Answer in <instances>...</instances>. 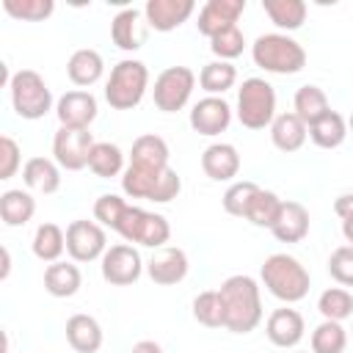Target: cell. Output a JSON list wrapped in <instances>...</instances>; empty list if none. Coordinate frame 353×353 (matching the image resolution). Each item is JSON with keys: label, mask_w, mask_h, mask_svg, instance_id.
<instances>
[{"label": "cell", "mask_w": 353, "mask_h": 353, "mask_svg": "<svg viewBox=\"0 0 353 353\" xmlns=\"http://www.w3.org/2000/svg\"><path fill=\"white\" fill-rule=\"evenodd\" d=\"M334 212H336L342 221H345V218H353V190L336 196V201H334Z\"/></svg>", "instance_id": "f6af8a7d"}, {"label": "cell", "mask_w": 353, "mask_h": 353, "mask_svg": "<svg viewBox=\"0 0 353 353\" xmlns=\"http://www.w3.org/2000/svg\"><path fill=\"white\" fill-rule=\"evenodd\" d=\"M110 39L119 50L132 52L143 44V30H141V11L138 8H124L113 17L110 22Z\"/></svg>", "instance_id": "d4e9b609"}, {"label": "cell", "mask_w": 353, "mask_h": 353, "mask_svg": "<svg viewBox=\"0 0 353 353\" xmlns=\"http://www.w3.org/2000/svg\"><path fill=\"white\" fill-rule=\"evenodd\" d=\"M88 168L99 179L119 176V174H124V152L110 141H97L91 149V157H88Z\"/></svg>", "instance_id": "1f68e13d"}, {"label": "cell", "mask_w": 353, "mask_h": 353, "mask_svg": "<svg viewBox=\"0 0 353 353\" xmlns=\"http://www.w3.org/2000/svg\"><path fill=\"white\" fill-rule=\"evenodd\" d=\"M22 157H19V143L11 135L0 138V179H11L19 168Z\"/></svg>", "instance_id": "ee69618b"}, {"label": "cell", "mask_w": 353, "mask_h": 353, "mask_svg": "<svg viewBox=\"0 0 353 353\" xmlns=\"http://www.w3.org/2000/svg\"><path fill=\"white\" fill-rule=\"evenodd\" d=\"M201 171L212 179V182H229L240 174V152L232 143H210L201 152Z\"/></svg>", "instance_id": "d6986e66"}, {"label": "cell", "mask_w": 353, "mask_h": 353, "mask_svg": "<svg viewBox=\"0 0 353 353\" xmlns=\"http://www.w3.org/2000/svg\"><path fill=\"white\" fill-rule=\"evenodd\" d=\"M124 207H127V201H124L121 196H116V193H102V196L94 201V218H97L102 226L113 229L116 221H119V215L124 212Z\"/></svg>", "instance_id": "7bdbcfd3"}, {"label": "cell", "mask_w": 353, "mask_h": 353, "mask_svg": "<svg viewBox=\"0 0 353 353\" xmlns=\"http://www.w3.org/2000/svg\"><path fill=\"white\" fill-rule=\"evenodd\" d=\"M55 116L61 127L88 130V124L97 119V97L91 91H66L55 105Z\"/></svg>", "instance_id": "2e32d148"}, {"label": "cell", "mask_w": 353, "mask_h": 353, "mask_svg": "<svg viewBox=\"0 0 353 353\" xmlns=\"http://www.w3.org/2000/svg\"><path fill=\"white\" fill-rule=\"evenodd\" d=\"M218 292L223 303V328L232 334H251L262 320V295L256 279L245 273L229 276Z\"/></svg>", "instance_id": "6da1fadb"}, {"label": "cell", "mask_w": 353, "mask_h": 353, "mask_svg": "<svg viewBox=\"0 0 353 353\" xmlns=\"http://www.w3.org/2000/svg\"><path fill=\"white\" fill-rule=\"evenodd\" d=\"M270 232L279 243H301L309 234V210L301 201H284Z\"/></svg>", "instance_id": "ffe728a7"}, {"label": "cell", "mask_w": 353, "mask_h": 353, "mask_svg": "<svg viewBox=\"0 0 353 353\" xmlns=\"http://www.w3.org/2000/svg\"><path fill=\"white\" fill-rule=\"evenodd\" d=\"M251 58L273 74H298L306 66V50L287 33H262L251 44Z\"/></svg>", "instance_id": "3957f363"}, {"label": "cell", "mask_w": 353, "mask_h": 353, "mask_svg": "<svg viewBox=\"0 0 353 353\" xmlns=\"http://www.w3.org/2000/svg\"><path fill=\"white\" fill-rule=\"evenodd\" d=\"M347 331L336 320H323L312 331V353H345Z\"/></svg>", "instance_id": "8d00e7d4"}, {"label": "cell", "mask_w": 353, "mask_h": 353, "mask_svg": "<svg viewBox=\"0 0 353 353\" xmlns=\"http://www.w3.org/2000/svg\"><path fill=\"white\" fill-rule=\"evenodd\" d=\"M130 163L143 165V168H165L168 165V143L160 135L146 132V135L135 138V143L130 149Z\"/></svg>", "instance_id": "f546056e"}, {"label": "cell", "mask_w": 353, "mask_h": 353, "mask_svg": "<svg viewBox=\"0 0 353 353\" xmlns=\"http://www.w3.org/2000/svg\"><path fill=\"white\" fill-rule=\"evenodd\" d=\"M83 284V276H80V268L72 265V262H52L47 265L44 270V290L52 295V298H72Z\"/></svg>", "instance_id": "484cf974"}, {"label": "cell", "mask_w": 353, "mask_h": 353, "mask_svg": "<svg viewBox=\"0 0 353 353\" xmlns=\"http://www.w3.org/2000/svg\"><path fill=\"white\" fill-rule=\"evenodd\" d=\"M234 80H237V69L229 61H210L199 72V85L210 97H221L223 91H229L234 85Z\"/></svg>", "instance_id": "836d02e7"}, {"label": "cell", "mask_w": 353, "mask_h": 353, "mask_svg": "<svg viewBox=\"0 0 353 353\" xmlns=\"http://www.w3.org/2000/svg\"><path fill=\"white\" fill-rule=\"evenodd\" d=\"M317 312L323 314V320H336V323L353 317V292L345 287L323 290L317 298Z\"/></svg>", "instance_id": "d590c367"}, {"label": "cell", "mask_w": 353, "mask_h": 353, "mask_svg": "<svg viewBox=\"0 0 353 353\" xmlns=\"http://www.w3.org/2000/svg\"><path fill=\"white\" fill-rule=\"evenodd\" d=\"M306 135H309V127L295 113H276V119L270 124V141L279 152H284V154L298 152L306 143Z\"/></svg>", "instance_id": "7402d4cb"}, {"label": "cell", "mask_w": 353, "mask_h": 353, "mask_svg": "<svg viewBox=\"0 0 353 353\" xmlns=\"http://www.w3.org/2000/svg\"><path fill=\"white\" fill-rule=\"evenodd\" d=\"M292 108H295L292 113H295L306 127H309V124H314L320 116H325V113L331 110L325 91H323L320 85H312V83H306V85H301V88L295 91Z\"/></svg>", "instance_id": "83f0119b"}, {"label": "cell", "mask_w": 353, "mask_h": 353, "mask_svg": "<svg viewBox=\"0 0 353 353\" xmlns=\"http://www.w3.org/2000/svg\"><path fill=\"white\" fill-rule=\"evenodd\" d=\"M243 47H245V36L237 25L226 28L210 39V50H212V55H218V61H232V58L243 55Z\"/></svg>", "instance_id": "60d3db41"}, {"label": "cell", "mask_w": 353, "mask_h": 353, "mask_svg": "<svg viewBox=\"0 0 353 353\" xmlns=\"http://www.w3.org/2000/svg\"><path fill=\"white\" fill-rule=\"evenodd\" d=\"M232 124V108L223 97H204L190 108V127L199 135H221Z\"/></svg>", "instance_id": "5bb4252c"}, {"label": "cell", "mask_w": 353, "mask_h": 353, "mask_svg": "<svg viewBox=\"0 0 353 353\" xmlns=\"http://www.w3.org/2000/svg\"><path fill=\"white\" fill-rule=\"evenodd\" d=\"M130 353H163V347H160L157 342H152V339H141V342L132 345Z\"/></svg>", "instance_id": "bcb514c9"}, {"label": "cell", "mask_w": 353, "mask_h": 353, "mask_svg": "<svg viewBox=\"0 0 353 353\" xmlns=\"http://www.w3.org/2000/svg\"><path fill=\"white\" fill-rule=\"evenodd\" d=\"M94 135L88 130H74V127H61L52 135V157L61 168L66 171H80L88 165L91 149H94Z\"/></svg>", "instance_id": "8fae6325"}, {"label": "cell", "mask_w": 353, "mask_h": 353, "mask_svg": "<svg viewBox=\"0 0 353 353\" xmlns=\"http://www.w3.org/2000/svg\"><path fill=\"white\" fill-rule=\"evenodd\" d=\"M146 88H149L146 63L135 58H124L110 69V77L105 83V99L113 110H132L141 105Z\"/></svg>", "instance_id": "5b68a950"}, {"label": "cell", "mask_w": 353, "mask_h": 353, "mask_svg": "<svg viewBox=\"0 0 353 353\" xmlns=\"http://www.w3.org/2000/svg\"><path fill=\"white\" fill-rule=\"evenodd\" d=\"M309 138L314 146L320 149H336L345 143L347 138V121L336 113V110H328L325 116H320L314 124H309Z\"/></svg>", "instance_id": "f1b7e54d"}, {"label": "cell", "mask_w": 353, "mask_h": 353, "mask_svg": "<svg viewBox=\"0 0 353 353\" xmlns=\"http://www.w3.org/2000/svg\"><path fill=\"white\" fill-rule=\"evenodd\" d=\"M66 342L77 353H97L102 347V325L91 314H72L66 320Z\"/></svg>", "instance_id": "44dd1931"}, {"label": "cell", "mask_w": 353, "mask_h": 353, "mask_svg": "<svg viewBox=\"0 0 353 353\" xmlns=\"http://www.w3.org/2000/svg\"><path fill=\"white\" fill-rule=\"evenodd\" d=\"M113 232H119L127 243H138V245H146V248H163L171 237V226L165 221V215L160 212H146L135 204H127L124 212L119 215Z\"/></svg>", "instance_id": "ba28073f"}, {"label": "cell", "mask_w": 353, "mask_h": 353, "mask_svg": "<svg viewBox=\"0 0 353 353\" xmlns=\"http://www.w3.org/2000/svg\"><path fill=\"white\" fill-rule=\"evenodd\" d=\"M193 317L207 328H223V303L218 290H204L193 298Z\"/></svg>", "instance_id": "74e56055"}, {"label": "cell", "mask_w": 353, "mask_h": 353, "mask_svg": "<svg viewBox=\"0 0 353 353\" xmlns=\"http://www.w3.org/2000/svg\"><path fill=\"white\" fill-rule=\"evenodd\" d=\"M108 251V234L94 221H72L66 226V254L74 262H94L102 259Z\"/></svg>", "instance_id": "7c38bea8"}, {"label": "cell", "mask_w": 353, "mask_h": 353, "mask_svg": "<svg viewBox=\"0 0 353 353\" xmlns=\"http://www.w3.org/2000/svg\"><path fill=\"white\" fill-rule=\"evenodd\" d=\"M8 91H11L14 113L19 119L36 121V119H41V116H47L52 110V91H50L47 80L36 69L14 72L11 83H8Z\"/></svg>", "instance_id": "8992f818"}, {"label": "cell", "mask_w": 353, "mask_h": 353, "mask_svg": "<svg viewBox=\"0 0 353 353\" xmlns=\"http://www.w3.org/2000/svg\"><path fill=\"white\" fill-rule=\"evenodd\" d=\"M256 190H259V185L256 182H248V179L229 185L226 193H223V199H221L223 201V210L229 215H234V218H245V210H248L251 199L256 196Z\"/></svg>", "instance_id": "ab89813d"}, {"label": "cell", "mask_w": 353, "mask_h": 353, "mask_svg": "<svg viewBox=\"0 0 353 353\" xmlns=\"http://www.w3.org/2000/svg\"><path fill=\"white\" fill-rule=\"evenodd\" d=\"M295 353H303V350H295Z\"/></svg>", "instance_id": "816d5d0a"}, {"label": "cell", "mask_w": 353, "mask_h": 353, "mask_svg": "<svg viewBox=\"0 0 353 353\" xmlns=\"http://www.w3.org/2000/svg\"><path fill=\"white\" fill-rule=\"evenodd\" d=\"M36 212V199L22 190V188H11L0 196V218L6 226H25Z\"/></svg>", "instance_id": "4316f807"}, {"label": "cell", "mask_w": 353, "mask_h": 353, "mask_svg": "<svg viewBox=\"0 0 353 353\" xmlns=\"http://www.w3.org/2000/svg\"><path fill=\"white\" fill-rule=\"evenodd\" d=\"M303 331H306V325H303L301 312H295V309H290V306L273 309L270 317H268V323H265L268 339H270L276 347H284V350H287V347H295V345L303 339Z\"/></svg>", "instance_id": "ac0fdd59"}, {"label": "cell", "mask_w": 353, "mask_h": 353, "mask_svg": "<svg viewBox=\"0 0 353 353\" xmlns=\"http://www.w3.org/2000/svg\"><path fill=\"white\" fill-rule=\"evenodd\" d=\"M105 72V61L97 50L91 47H80L69 55V63H66V74L74 85L85 88V85H94Z\"/></svg>", "instance_id": "603a6c76"}, {"label": "cell", "mask_w": 353, "mask_h": 353, "mask_svg": "<svg viewBox=\"0 0 353 353\" xmlns=\"http://www.w3.org/2000/svg\"><path fill=\"white\" fill-rule=\"evenodd\" d=\"M22 182L36 193H55L61 188V168L50 157H30L22 165Z\"/></svg>", "instance_id": "cb8c5ba5"}, {"label": "cell", "mask_w": 353, "mask_h": 353, "mask_svg": "<svg viewBox=\"0 0 353 353\" xmlns=\"http://www.w3.org/2000/svg\"><path fill=\"white\" fill-rule=\"evenodd\" d=\"M342 234H345L347 245H353V218H345L342 221Z\"/></svg>", "instance_id": "7dc6e473"}, {"label": "cell", "mask_w": 353, "mask_h": 353, "mask_svg": "<svg viewBox=\"0 0 353 353\" xmlns=\"http://www.w3.org/2000/svg\"><path fill=\"white\" fill-rule=\"evenodd\" d=\"M347 127H350V132H353V113H350V119H347Z\"/></svg>", "instance_id": "681fc988"}, {"label": "cell", "mask_w": 353, "mask_h": 353, "mask_svg": "<svg viewBox=\"0 0 353 353\" xmlns=\"http://www.w3.org/2000/svg\"><path fill=\"white\" fill-rule=\"evenodd\" d=\"M281 204H284V201H281L273 190L259 188L256 196L251 199L248 210H245V221H251V223L259 226V229H273V223H276V218H279V212H281Z\"/></svg>", "instance_id": "e575fe53"}, {"label": "cell", "mask_w": 353, "mask_h": 353, "mask_svg": "<svg viewBox=\"0 0 353 353\" xmlns=\"http://www.w3.org/2000/svg\"><path fill=\"white\" fill-rule=\"evenodd\" d=\"M237 119L248 130H265L276 119V91L265 77H248L237 88Z\"/></svg>", "instance_id": "52a82bcc"}, {"label": "cell", "mask_w": 353, "mask_h": 353, "mask_svg": "<svg viewBox=\"0 0 353 353\" xmlns=\"http://www.w3.org/2000/svg\"><path fill=\"white\" fill-rule=\"evenodd\" d=\"M188 254L176 245H163L152 254V259L146 262V273L154 284L160 287H171V284H179L185 276H188Z\"/></svg>", "instance_id": "9a60e30c"}, {"label": "cell", "mask_w": 353, "mask_h": 353, "mask_svg": "<svg viewBox=\"0 0 353 353\" xmlns=\"http://www.w3.org/2000/svg\"><path fill=\"white\" fill-rule=\"evenodd\" d=\"M259 276L268 292L284 303H298L301 298H306L309 284H312L309 270L290 254H270L262 262Z\"/></svg>", "instance_id": "7a4b0ae2"}, {"label": "cell", "mask_w": 353, "mask_h": 353, "mask_svg": "<svg viewBox=\"0 0 353 353\" xmlns=\"http://www.w3.org/2000/svg\"><path fill=\"white\" fill-rule=\"evenodd\" d=\"M262 11L281 30H298L306 22V3L303 0H262Z\"/></svg>", "instance_id": "4dcf8cb0"}, {"label": "cell", "mask_w": 353, "mask_h": 353, "mask_svg": "<svg viewBox=\"0 0 353 353\" xmlns=\"http://www.w3.org/2000/svg\"><path fill=\"white\" fill-rule=\"evenodd\" d=\"M3 8L8 17L22 22H41L55 11L52 0H3Z\"/></svg>", "instance_id": "f35d334b"}, {"label": "cell", "mask_w": 353, "mask_h": 353, "mask_svg": "<svg viewBox=\"0 0 353 353\" xmlns=\"http://www.w3.org/2000/svg\"><path fill=\"white\" fill-rule=\"evenodd\" d=\"M36 259L41 262H58V256L66 251V232L58 226V223H41L33 234V243H30Z\"/></svg>", "instance_id": "d6a6232c"}, {"label": "cell", "mask_w": 353, "mask_h": 353, "mask_svg": "<svg viewBox=\"0 0 353 353\" xmlns=\"http://www.w3.org/2000/svg\"><path fill=\"white\" fill-rule=\"evenodd\" d=\"M328 273L336 284L353 287V245H339L328 256Z\"/></svg>", "instance_id": "b9f144b4"}, {"label": "cell", "mask_w": 353, "mask_h": 353, "mask_svg": "<svg viewBox=\"0 0 353 353\" xmlns=\"http://www.w3.org/2000/svg\"><path fill=\"white\" fill-rule=\"evenodd\" d=\"M243 11H245V0H207V3L199 8V22H196V28H199L201 36L212 39V36H218L221 30L234 28L237 19L243 17Z\"/></svg>", "instance_id": "4fadbf2b"}, {"label": "cell", "mask_w": 353, "mask_h": 353, "mask_svg": "<svg viewBox=\"0 0 353 353\" xmlns=\"http://www.w3.org/2000/svg\"><path fill=\"white\" fill-rule=\"evenodd\" d=\"M8 270H11V254H8V248H3V279H8Z\"/></svg>", "instance_id": "c3c4849f"}, {"label": "cell", "mask_w": 353, "mask_h": 353, "mask_svg": "<svg viewBox=\"0 0 353 353\" xmlns=\"http://www.w3.org/2000/svg\"><path fill=\"white\" fill-rule=\"evenodd\" d=\"M3 353H11V350H8V342H6V350H3Z\"/></svg>", "instance_id": "f907efd6"}, {"label": "cell", "mask_w": 353, "mask_h": 353, "mask_svg": "<svg viewBox=\"0 0 353 353\" xmlns=\"http://www.w3.org/2000/svg\"><path fill=\"white\" fill-rule=\"evenodd\" d=\"M193 88H196V74H193V69H188V66H168V69H163V72L154 77L152 97H154L157 110H163V113H176V110H182V108L188 105Z\"/></svg>", "instance_id": "9c48e42d"}, {"label": "cell", "mask_w": 353, "mask_h": 353, "mask_svg": "<svg viewBox=\"0 0 353 353\" xmlns=\"http://www.w3.org/2000/svg\"><path fill=\"white\" fill-rule=\"evenodd\" d=\"M99 270H102V279L113 287H127V284H135L143 273V259L138 254L135 245L130 243H116L105 251V256L99 259Z\"/></svg>", "instance_id": "30bf717a"}, {"label": "cell", "mask_w": 353, "mask_h": 353, "mask_svg": "<svg viewBox=\"0 0 353 353\" xmlns=\"http://www.w3.org/2000/svg\"><path fill=\"white\" fill-rule=\"evenodd\" d=\"M121 190L130 199H146L154 204H165L179 196L182 179L179 174L165 165V168H143V165H127L121 176Z\"/></svg>", "instance_id": "277c9868"}, {"label": "cell", "mask_w": 353, "mask_h": 353, "mask_svg": "<svg viewBox=\"0 0 353 353\" xmlns=\"http://www.w3.org/2000/svg\"><path fill=\"white\" fill-rule=\"evenodd\" d=\"M196 11L193 0H149L143 6V17L149 22V28L168 33L176 30L182 22H188V17Z\"/></svg>", "instance_id": "e0dca14e"}]
</instances>
